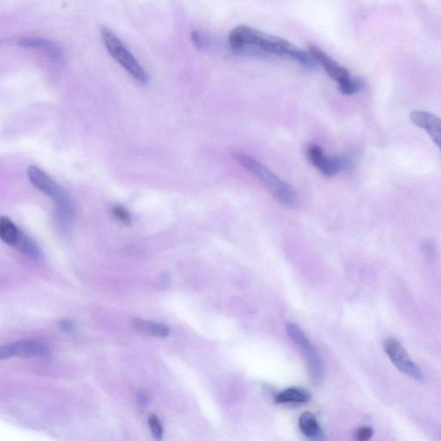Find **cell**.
Masks as SVG:
<instances>
[{
	"label": "cell",
	"mask_w": 441,
	"mask_h": 441,
	"mask_svg": "<svg viewBox=\"0 0 441 441\" xmlns=\"http://www.w3.org/2000/svg\"><path fill=\"white\" fill-rule=\"evenodd\" d=\"M229 44L235 50H243L246 46L260 48L266 53L277 57H290L304 65L305 68H317L314 59L304 50H300L290 41L283 38L271 36L253 28L239 26L229 35Z\"/></svg>",
	"instance_id": "6da1fadb"
},
{
	"label": "cell",
	"mask_w": 441,
	"mask_h": 441,
	"mask_svg": "<svg viewBox=\"0 0 441 441\" xmlns=\"http://www.w3.org/2000/svg\"><path fill=\"white\" fill-rule=\"evenodd\" d=\"M27 173L30 183L57 203L55 221L57 228L62 234L68 235L74 227L75 220V206L70 197L53 179L37 166H30Z\"/></svg>",
	"instance_id": "7a4b0ae2"
},
{
	"label": "cell",
	"mask_w": 441,
	"mask_h": 441,
	"mask_svg": "<svg viewBox=\"0 0 441 441\" xmlns=\"http://www.w3.org/2000/svg\"><path fill=\"white\" fill-rule=\"evenodd\" d=\"M236 161L244 168L246 171L251 173L255 179L262 184L264 187L268 190L274 199L283 206L286 207H295L297 206V197L294 190L279 177L264 166L262 163L257 161L242 153L235 154Z\"/></svg>",
	"instance_id": "3957f363"
},
{
	"label": "cell",
	"mask_w": 441,
	"mask_h": 441,
	"mask_svg": "<svg viewBox=\"0 0 441 441\" xmlns=\"http://www.w3.org/2000/svg\"><path fill=\"white\" fill-rule=\"evenodd\" d=\"M101 36L107 50L109 51L114 60L118 62L137 81L144 85L147 84L148 82L147 72L139 64L133 55L124 46L119 38L117 37L116 35L106 27H102Z\"/></svg>",
	"instance_id": "277c9868"
},
{
	"label": "cell",
	"mask_w": 441,
	"mask_h": 441,
	"mask_svg": "<svg viewBox=\"0 0 441 441\" xmlns=\"http://www.w3.org/2000/svg\"><path fill=\"white\" fill-rule=\"evenodd\" d=\"M308 50L315 61L320 64L333 79L338 83L340 92L343 95H352L359 91L360 82L351 77L345 68L337 63L335 60L314 44H308Z\"/></svg>",
	"instance_id": "5b68a950"
},
{
	"label": "cell",
	"mask_w": 441,
	"mask_h": 441,
	"mask_svg": "<svg viewBox=\"0 0 441 441\" xmlns=\"http://www.w3.org/2000/svg\"><path fill=\"white\" fill-rule=\"evenodd\" d=\"M287 333L291 340L303 351L302 353L306 360L311 380L315 384H321L324 378V364L321 356L312 346L306 335L297 325L293 324L288 325Z\"/></svg>",
	"instance_id": "8992f818"
},
{
	"label": "cell",
	"mask_w": 441,
	"mask_h": 441,
	"mask_svg": "<svg viewBox=\"0 0 441 441\" xmlns=\"http://www.w3.org/2000/svg\"><path fill=\"white\" fill-rule=\"evenodd\" d=\"M384 349L392 363L402 371V373L414 378L415 380L422 381L423 377L422 371L413 362L411 357L400 343L395 339H388L384 342Z\"/></svg>",
	"instance_id": "52a82bcc"
},
{
	"label": "cell",
	"mask_w": 441,
	"mask_h": 441,
	"mask_svg": "<svg viewBox=\"0 0 441 441\" xmlns=\"http://www.w3.org/2000/svg\"><path fill=\"white\" fill-rule=\"evenodd\" d=\"M50 355V350L45 344L30 342V340H21L5 345L0 349V360H8L12 357H48Z\"/></svg>",
	"instance_id": "ba28073f"
},
{
	"label": "cell",
	"mask_w": 441,
	"mask_h": 441,
	"mask_svg": "<svg viewBox=\"0 0 441 441\" xmlns=\"http://www.w3.org/2000/svg\"><path fill=\"white\" fill-rule=\"evenodd\" d=\"M306 155L311 164L326 177L336 175L342 168V161L338 158L329 157L317 145H308Z\"/></svg>",
	"instance_id": "9c48e42d"
},
{
	"label": "cell",
	"mask_w": 441,
	"mask_h": 441,
	"mask_svg": "<svg viewBox=\"0 0 441 441\" xmlns=\"http://www.w3.org/2000/svg\"><path fill=\"white\" fill-rule=\"evenodd\" d=\"M409 118L413 124L429 135L441 151V118L424 110L412 111Z\"/></svg>",
	"instance_id": "30bf717a"
},
{
	"label": "cell",
	"mask_w": 441,
	"mask_h": 441,
	"mask_svg": "<svg viewBox=\"0 0 441 441\" xmlns=\"http://www.w3.org/2000/svg\"><path fill=\"white\" fill-rule=\"evenodd\" d=\"M19 45L23 48H37L43 50L48 57L55 63H62L64 62V54L57 44L50 41L41 39V38L26 37L19 41Z\"/></svg>",
	"instance_id": "8fae6325"
},
{
	"label": "cell",
	"mask_w": 441,
	"mask_h": 441,
	"mask_svg": "<svg viewBox=\"0 0 441 441\" xmlns=\"http://www.w3.org/2000/svg\"><path fill=\"white\" fill-rule=\"evenodd\" d=\"M132 324H133L135 331L147 335L165 338V337H168L170 333V329L168 326L158 324V322L142 320V319L137 318L132 322Z\"/></svg>",
	"instance_id": "7c38bea8"
},
{
	"label": "cell",
	"mask_w": 441,
	"mask_h": 441,
	"mask_svg": "<svg viewBox=\"0 0 441 441\" xmlns=\"http://www.w3.org/2000/svg\"><path fill=\"white\" fill-rule=\"evenodd\" d=\"M14 248L31 259H40L41 256H43V253H41V249L37 243L29 236L24 234L23 231H21Z\"/></svg>",
	"instance_id": "4fadbf2b"
},
{
	"label": "cell",
	"mask_w": 441,
	"mask_h": 441,
	"mask_svg": "<svg viewBox=\"0 0 441 441\" xmlns=\"http://www.w3.org/2000/svg\"><path fill=\"white\" fill-rule=\"evenodd\" d=\"M300 428L302 433L312 440L321 439L322 431L317 419L310 412H305L300 418Z\"/></svg>",
	"instance_id": "5bb4252c"
},
{
	"label": "cell",
	"mask_w": 441,
	"mask_h": 441,
	"mask_svg": "<svg viewBox=\"0 0 441 441\" xmlns=\"http://www.w3.org/2000/svg\"><path fill=\"white\" fill-rule=\"evenodd\" d=\"M21 231L8 217H2L0 219V238L6 244L15 246Z\"/></svg>",
	"instance_id": "9a60e30c"
},
{
	"label": "cell",
	"mask_w": 441,
	"mask_h": 441,
	"mask_svg": "<svg viewBox=\"0 0 441 441\" xmlns=\"http://www.w3.org/2000/svg\"><path fill=\"white\" fill-rule=\"evenodd\" d=\"M275 400L279 404H286V402L304 404L310 400V395L304 391L291 388L277 394Z\"/></svg>",
	"instance_id": "2e32d148"
},
{
	"label": "cell",
	"mask_w": 441,
	"mask_h": 441,
	"mask_svg": "<svg viewBox=\"0 0 441 441\" xmlns=\"http://www.w3.org/2000/svg\"><path fill=\"white\" fill-rule=\"evenodd\" d=\"M149 429L156 440H161L163 435V428L161 422L155 415H150L148 419Z\"/></svg>",
	"instance_id": "e0dca14e"
},
{
	"label": "cell",
	"mask_w": 441,
	"mask_h": 441,
	"mask_svg": "<svg viewBox=\"0 0 441 441\" xmlns=\"http://www.w3.org/2000/svg\"><path fill=\"white\" fill-rule=\"evenodd\" d=\"M111 214L113 215L115 218L125 224H130L132 222L131 215L123 206H114L111 208Z\"/></svg>",
	"instance_id": "ac0fdd59"
},
{
	"label": "cell",
	"mask_w": 441,
	"mask_h": 441,
	"mask_svg": "<svg viewBox=\"0 0 441 441\" xmlns=\"http://www.w3.org/2000/svg\"><path fill=\"white\" fill-rule=\"evenodd\" d=\"M373 435V430L369 427H362L355 432V439L359 441H366L371 438Z\"/></svg>",
	"instance_id": "d6986e66"
},
{
	"label": "cell",
	"mask_w": 441,
	"mask_h": 441,
	"mask_svg": "<svg viewBox=\"0 0 441 441\" xmlns=\"http://www.w3.org/2000/svg\"><path fill=\"white\" fill-rule=\"evenodd\" d=\"M58 327L61 332L66 333H74L76 331L75 324L68 319H63L59 322Z\"/></svg>",
	"instance_id": "ffe728a7"
},
{
	"label": "cell",
	"mask_w": 441,
	"mask_h": 441,
	"mask_svg": "<svg viewBox=\"0 0 441 441\" xmlns=\"http://www.w3.org/2000/svg\"><path fill=\"white\" fill-rule=\"evenodd\" d=\"M137 398L139 404L141 406H147L148 402H150V398H149L148 394L144 391L137 392Z\"/></svg>",
	"instance_id": "44dd1931"
},
{
	"label": "cell",
	"mask_w": 441,
	"mask_h": 441,
	"mask_svg": "<svg viewBox=\"0 0 441 441\" xmlns=\"http://www.w3.org/2000/svg\"><path fill=\"white\" fill-rule=\"evenodd\" d=\"M192 39L197 47L200 48L201 46H202V38H201L200 34L197 32V31H193V32L192 33Z\"/></svg>",
	"instance_id": "7402d4cb"
}]
</instances>
